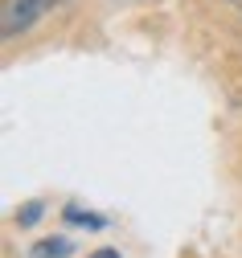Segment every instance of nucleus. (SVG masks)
<instances>
[{"instance_id": "1", "label": "nucleus", "mask_w": 242, "mask_h": 258, "mask_svg": "<svg viewBox=\"0 0 242 258\" xmlns=\"http://www.w3.org/2000/svg\"><path fill=\"white\" fill-rule=\"evenodd\" d=\"M54 5H62V0H5V13H0V33H5V41H13L25 29H33L45 13H54Z\"/></svg>"}, {"instance_id": "2", "label": "nucleus", "mask_w": 242, "mask_h": 258, "mask_svg": "<svg viewBox=\"0 0 242 258\" xmlns=\"http://www.w3.org/2000/svg\"><path fill=\"white\" fill-rule=\"evenodd\" d=\"M70 250H74V242H70V238H45V242L33 246V258H66Z\"/></svg>"}, {"instance_id": "3", "label": "nucleus", "mask_w": 242, "mask_h": 258, "mask_svg": "<svg viewBox=\"0 0 242 258\" xmlns=\"http://www.w3.org/2000/svg\"><path fill=\"white\" fill-rule=\"evenodd\" d=\"M66 221L86 225V230H103V225H107V221H103V217H94V213H82L78 205H70V209H66Z\"/></svg>"}, {"instance_id": "4", "label": "nucleus", "mask_w": 242, "mask_h": 258, "mask_svg": "<svg viewBox=\"0 0 242 258\" xmlns=\"http://www.w3.org/2000/svg\"><path fill=\"white\" fill-rule=\"evenodd\" d=\"M41 213H45V205H41V201H29V205H21L17 221H21V225H37V221H41Z\"/></svg>"}, {"instance_id": "5", "label": "nucleus", "mask_w": 242, "mask_h": 258, "mask_svg": "<svg viewBox=\"0 0 242 258\" xmlns=\"http://www.w3.org/2000/svg\"><path fill=\"white\" fill-rule=\"evenodd\" d=\"M90 258H119V250H94Z\"/></svg>"}, {"instance_id": "6", "label": "nucleus", "mask_w": 242, "mask_h": 258, "mask_svg": "<svg viewBox=\"0 0 242 258\" xmlns=\"http://www.w3.org/2000/svg\"><path fill=\"white\" fill-rule=\"evenodd\" d=\"M230 5H234V9H238V13H242V0H230Z\"/></svg>"}]
</instances>
